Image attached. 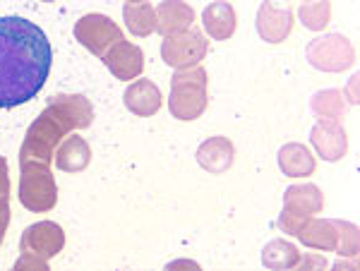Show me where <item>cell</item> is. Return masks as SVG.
<instances>
[{"label":"cell","mask_w":360,"mask_h":271,"mask_svg":"<svg viewBox=\"0 0 360 271\" xmlns=\"http://www.w3.org/2000/svg\"><path fill=\"white\" fill-rule=\"evenodd\" d=\"M53 65L44 29L25 17H0V108L37 99Z\"/></svg>","instance_id":"6da1fadb"},{"label":"cell","mask_w":360,"mask_h":271,"mask_svg":"<svg viewBox=\"0 0 360 271\" xmlns=\"http://www.w3.org/2000/svg\"><path fill=\"white\" fill-rule=\"evenodd\" d=\"M72 132V125L56 106H46L44 113L29 125L25 142L20 147V166L22 164H53V154L65 137Z\"/></svg>","instance_id":"7a4b0ae2"},{"label":"cell","mask_w":360,"mask_h":271,"mask_svg":"<svg viewBox=\"0 0 360 271\" xmlns=\"http://www.w3.org/2000/svg\"><path fill=\"white\" fill-rule=\"evenodd\" d=\"M209 74L202 65L178 70L171 79V96H168V111L176 120H197L207 111L209 103Z\"/></svg>","instance_id":"3957f363"},{"label":"cell","mask_w":360,"mask_h":271,"mask_svg":"<svg viewBox=\"0 0 360 271\" xmlns=\"http://www.w3.org/2000/svg\"><path fill=\"white\" fill-rule=\"evenodd\" d=\"M20 204L32 214H44L58 204V185L51 166L44 164H22L20 166Z\"/></svg>","instance_id":"277c9868"},{"label":"cell","mask_w":360,"mask_h":271,"mask_svg":"<svg viewBox=\"0 0 360 271\" xmlns=\"http://www.w3.org/2000/svg\"><path fill=\"white\" fill-rule=\"evenodd\" d=\"M305 58L315 70L344 72L356 65V48L341 34H327V37L312 39L307 44Z\"/></svg>","instance_id":"5b68a950"},{"label":"cell","mask_w":360,"mask_h":271,"mask_svg":"<svg viewBox=\"0 0 360 271\" xmlns=\"http://www.w3.org/2000/svg\"><path fill=\"white\" fill-rule=\"evenodd\" d=\"M209 51V41L200 29L190 27L173 37H164L161 44V58L166 65L176 67V70H185V67H195L205 60Z\"/></svg>","instance_id":"8992f818"},{"label":"cell","mask_w":360,"mask_h":271,"mask_svg":"<svg viewBox=\"0 0 360 271\" xmlns=\"http://www.w3.org/2000/svg\"><path fill=\"white\" fill-rule=\"evenodd\" d=\"M75 39L89 51L91 55L103 58L111 46L118 41H123V29H120L111 17L89 13L84 17H79L77 25H75Z\"/></svg>","instance_id":"52a82bcc"},{"label":"cell","mask_w":360,"mask_h":271,"mask_svg":"<svg viewBox=\"0 0 360 271\" xmlns=\"http://www.w3.org/2000/svg\"><path fill=\"white\" fill-rule=\"evenodd\" d=\"M65 247V230L56 221H39L25 228L20 238V250L39 259H53Z\"/></svg>","instance_id":"ba28073f"},{"label":"cell","mask_w":360,"mask_h":271,"mask_svg":"<svg viewBox=\"0 0 360 271\" xmlns=\"http://www.w3.org/2000/svg\"><path fill=\"white\" fill-rule=\"evenodd\" d=\"M310 144L317 152V157L329 161V164L344 159L348 152V135L341 120L319 118L310 130Z\"/></svg>","instance_id":"9c48e42d"},{"label":"cell","mask_w":360,"mask_h":271,"mask_svg":"<svg viewBox=\"0 0 360 271\" xmlns=\"http://www.w3.org/2000/svg\"><path fill=\"white\" fill-rule=\"evenodd\" d=\"M103 65L108 67V72L113 74L115 79H123V82H130L142 74L144 70V53L139 46L132 41H118L115 46L103 53Z\"/></svg>","instance_id":"30bf717a"},{"label":"cell","mask_w":360,"mask_h":271,"mask_svg":"<svg viewBox=\"0 0 360 271\" xmlns=\"http://www.w3.org/2000/svg\"><path fill=\"white\" fill-rule=\"evenodd\" d=\"M293 10L291 8H276L274 3H262L257 10V34L266 44H281L293 32Z\"/></svg>","instance_id":"8fae6325"},{"label":"cell","mask_w":360,"mask_h":271,"mask_svg":"<svg viewBox=\"0 0 360 271\" xmlns=\"http://www.w3.org/2000/svg\"><path fill=\"white\" fill-rule=\"evenodd\" d=\"M125 108L130 113H135L137 118H152L154 113H159L164 96L161 89L156 86L152 79H135L123 94Z\"/></svg>","instance_id":"7c38bea8"},{"label":"cell","mask_w":360,"mask_h":271,"mask_svg":"<svg viewBox=\"0 0 360 271\" xmlns=\"http://www.w3.org/2000/svg\"><path fill=\"white\" fill-rule=\"evenodd\" d=\"M156 29L161 37H173L185 29L193 27L195 22V10L193 5L183 3V0H164L156 5Z\"/></svg>","instance_id":"4fadbf2b"},{"label":"cell","mask_w":360,"mask_h":271,"mask_svg":"<svg viewBox=\"0 0 360 271\" xmlns=\"http://www.w3.org/2000/svg\"><path fill=\"white\" fill-rule=\"evenodd\" d=\"M197 164L202 166L212 176H221V173L231 171L236 159V149L229 137H209L207 142L200 144L197 149Z\"/></svg>","instance_id":"5bb4252c"},{"label":"cell","mask_w":360,"mask_h":271,"mask_svg":"<svg viewBox=\"0 0 360 271\" xmlns=\"http://www.w3.org/2000/svg\"><path fill=\"white\" fill-rule=\"evenodd\" d=\"M202 25L205 32L212 37V41H229L238 29V15L233 5L226 0H217V3L207 5L202 13Z\"/></svg>","instance_id":"9a60e30c"},{"label":"cell","mask_w":360,"mask_h":271,"mask_svg":"<svg viewBox=\"0 0 360 271\" xmlns=\"http://www.w3.org/2000/svg\"><path fill=\"white\" fill-rule=\"evenodd\" d=\"M53 164L58 166V171L65 173H79L91 164V149L86 144L84 137L77 135H68L65 140L58 144L56 154H53Z\"/></svg>","instance_id":"2e32d148"},{"label":"cell","mask_w":360,"mask_h":271,"mask_svg":"<svg viewBox=\"0 0 360 271\" xmlns=\"http://www.w3.org/2000/svg\"><path fill=\"white\" fill-rule=\"evenodd\" d=\"M278 168L288 178H305L312 176L317 168L315 154L300 142H288L278 149Z\"/></svg>","instance_id":"e0dca14e"},{"label":"cell","mask_w":360,"mask_h":271,"mask_svg":"<svg viewBox=\"0 0 360 271\" xmlns=\"http://www.w3.org/2000/svg\"><path fill=\"white\" fill-rule=\"evenodd\" d=\"M49 103L65 115L72 130H86L94 120V106L82 94H56L51 96Z\"/></svg>","instance_id":"ac0fdd59"},{"label":"cell","mask_w":360,"mask_h":271,"mask_svg":"<svg viewBox=\"0 0 360 271\" xmlns=\"http://www.w3.org/2000/svg\"><path fill=\"white\" fill-rule=\"evenodd\" d=\"M303 245L319 252H334L336 250V226L334 218H315L310 216L300 233L295 235Z\"/></svg>","instance_id":"d6986e66"},{"label":"cell","mask_w":360,"mask_h":271,"mask_svg":"<svg viewBox=\"0 0 360 271\" xmlns=\"http://www.w3.org/2000/svg\"><path fill=\"white\" fill-rule=\"evenodd\" d=\"M283 204L315 216L324 209V194H322V190H319L317 185H312V183L291 185L286 192H283Z\"/></svg>","instance_id":"ffe728a7"},{"label":"cell","mask_w":360,"mask_h":271,"mask_svg":"<svg viewBox=\"0 0 360 271\" xmlns=\"http://www.w3.org/2000/svg\"><path fill=\"white\" fill-rule=\"evenodd\" d=\"M300 262V250L288 240H271V243L264 245L262 250V264L266 269L274 271H286V269H295Z\"/></svg>","instance_id":"44dd1931"},{"label":"cell","mask_w":360,"mask_h":271,"mask_svg":"<svg viewBox=\"0 0 360 271\" xmlns=\"http://www.w3.org/2000/svg\"><path fill=\"white\" fill-rule=\"evenodd\" d=\"M123 20L130 34L149 37L156 29V13L152 3H127L123 8Z\"/></svg>","instance_id":"7402d4cb"},{"label":"cell","mask_w":360,"mask_h":271,"mask_svg":"<svg viewBox=\"0 0 360 271\" xmlns=\"http://www.w3.org/2000/svg\"><path fill=\"white\" fill-rule=\"evenodd\" d=\"M312 113L327 120H341L346 115V99L339 89H322L310 99Z\"/></svg>","instance_id":"603a6c76"},{"label":"cell","mask_w":360,"mask_h":271,"mask_svg":"<svg viewBox=\"0 0 360 271\" xmlns=\"http://www.w3.org/2000/svg\"><path fill=\"white\" fill-rule=\"evenodd\" d=\"M298 17L305 29L310 32H322L332 20V3L329 0H315V3H303L298 8Z\"/></svg>","instance_id":"cb8c5ba5"},{"label":"cell","mask_w":360,"mask_h":271,"mask_svg":"<svg viewBox=\"0 0 360 271\" xmlns=\"http://www.w3.org/2000/svg\"><path fill=\"white\" fill-rule=\"evenodd\" d=\"M336 255L339 257H356L358 255V226L348 221H336Z\"/></svg>","instance_id":"d4e9b609"},{"label":"cell","mask_w":360,"mask_h":271,"mask_svg":"<svg viewBox=\"0 0 360 271\" xmlns=\"http://www.w3.org/2000/svg\"><path fill=\"white\" fill-rule=\"evenodd\" d=\"M307 218H310V214H305V211H298V209H293V206L283 204L281 214H278V218H276V226L281 228V233H288L291 238H295V235L300 233V228L305 226Z\"/></svg>","instance_id":"484cf974"},{"label":"cell","mask_w":360,"mask_h":271,"mask_svg":"<svg viewBox=\"0 0 360 271\" xmlns=\"http://www.w3.org/2000/svg\"><path fill=\"white\" fill-rule=\"evenodd\" d=\"M27 269H34V271H49V262H46V259L34 257V255H27V252H22V257L15 262V271H27Z\"/></svg>","instance_id":"4316f807"},{"label":"cell","mask_w":360,"mask_h":271,"mask_svg":"<svg viewBox=\"0 0 360 271\" xmlns=\"http://www.w3.org/2000/svg\"><path fill=\"white\" fill-rule=\"evenodd\" d=\"M295 269H305V271H312V269H327V259L322 255H300V262Z\"/></svg>","instance_id":"83f0119b"},{"label":"cell","mask_w":360,"mask_h":271,"mask_svg":"<svg viewBox=\"0 0 360 271\" xmlns=\"http://www.w3.org/2000/svg\"><path fill=\"white\" fill-rule=\"evenodd\" d=\"M0 199H10V176H8V161L0 157Z\"/></svg>","instance_id":"f1b7e54d"},{"label":"cell","mask_w":360,"mask_h":271,"mask_svg":"<svg viewBox=\"0 0 360 271\" xmlns=\"http://www.w3.org/2000/svg\"><path fill=\"white\" fill-rule=\"evenodd\" d=\"M10 226V204L8 199H0V243H3L5 233H8Z\"/></svg>","instance_id":"f546056e"},{"label":"cell","mask_w":360,"mask_h":271,"mask_svg":"<svg viewBox=\"0 0 360 271\" xmlns=\"http://www.w3.org/2000/svg\"><path fill=\"white\" fill-rule=\"evenodd\" d=\"M336 269H344V267H356V262H336Z\"/></svg>","instance_id":"4dcf8cb0"},{"label":"cell","mask_w":360,"mask_h":271,"mask_svg":"<svg viewBox=\"0 0 360 271\" xmlns=\"http://www.w3.org/2000/svg\"><path fill=\"white\" fill-rule=\"evenodd\" d=\"M127 3H144V0H127Z\"/></svg>","instance_id":"1f68e13d"},{"label":"cell","mask_w":360,"mask_h":271,"mask_svg":"<svg viewBox=\"0 0 360 271\" xmlns=\"http://www.w3.org/2000/svg\"><path fill=\"white\" fill-rule=\"evenodd\" d=\"M41 3H56V0H41Z\"/></svg>","instance_id":"d6a6232c"},{"label":"cell","mask_w":360,"mask_h":271,"mask_svg":"<svg viewBox=\"0 0 360 271\" xmlns=\"http://www.w3.org/2000/svg\"><path fill=\"white\" fill-rule=\"evenodd\" d=\"M303 3H312V0H303Z\"/></svg>","instance_id":"836d02e7"}]
</instances>
